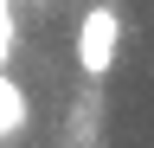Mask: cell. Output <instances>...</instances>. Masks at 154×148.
<instances>
[{"instance_id": "6da1fadb", "label": "cell", "mask_w": 154, "mask_h": 148, "mask_svg": "<svg viewBox=\"0 0 154 148\" xmlns=\"http://www.w3.org/2000/svg\"><path fill=\"white\" fill-rule=\"evenodd\" d=\"M116 52H122V13L109 7V0H96V7L77 20V71L96 84L116 71Z\"/></svg>"}]
</instances>
